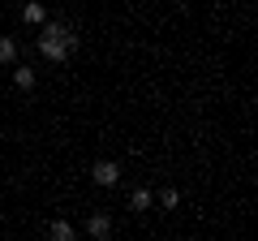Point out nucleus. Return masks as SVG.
<instances>
[{"instance_id": "obj_1", "label": "nucleus", "mask_w": 258, "mask_h": 241, "mask_svg": "<svg viewBox=\"0 0 258 241\" xmlns=\"http://www.w3.org/2000/svg\"><path fill=\"white\" fill-rule=\"evenodd\" d=\"M78 47V35L64 26H43V35H39V52L47 56V61H64V56Z\"/></svg>"}, {"instance_id": "obj_2", "label": "nucleus", "mask_w": 258, "mask_h": 241, "mask_svg": "<svg viewBox=\"0 0 258 241\" xmlns=\"http://www.w3.org/2000/svg\"><path fill=\"white\" fill-rule=\"evenodd\" d=\"M91 176H95V186H116V181H120V168L112 164V159H99V164L91 168Z\"/></svg>"}, {"instance_id": "obj_3", "label": "nucleus", "mask_w": 258, "mask_h": 241, "mask_svg": "<svg viewBox=\"0 0 258 241\" xmlns=\"http://www.w3.org/2000/svg\"><path fill=\"white\" fill-rule=\"evenodd\" d=\"M86 228H91V237H108V232H112V220H108V215H91Z\"/></svg>"}, {"instance_id": "obj_4", "label": "nucleus", "mask_w": 258, "mask_h": 241, "mask_svg": "<svg viewBox=\"0 0 258 241\" xmlns=\"http://www.w3.org/2000/svg\"><path fill=\"white\" fill-rule=\"evenodd\" d=\"M22 18H26L30 26H39V22H43V5H39V0H30L26 9H22Z\"/></svg>"}, {"instance_id": "obj_5", "label": "nucleus", "mask_w": 258, "mask_h": 241, "mask_svg": "<svg viewBox=\"0 0 258 241\" xmlns=\"http://www.w3.org/2000/svg\"><path fill=\"white\" fill-rule=\"evenodd\" d=\"M13 56H18V43L13 39H0V65H13Z\"/></svg>"}, {"instance_id": "obj_6", "label": "nucleus", "mask_w": 258, "mask_h": 241, "mask_svg": "<svg viewBox=\"0 0 258 241\" xmlns=\"http://www.w3.org/2000/svg\"><path fill=\"white\" fill-rule=\"evenodd\" d=\"M129 203H134V211H151V190H134Z\"/></svg>"}, {"instance_id": "obj_7", "label": "nucleus", "mask_w": 258, "mask_h": 241, "mask_svg": "<svg viewBox=\"0 0 258 241\" xmlns=\"http://www.w3.org/2000/svg\"><path fill=\"white\" fill-rule=\"evenodd\" d=\"M13 82H18L22 91H30V86H35V69H18V74H13Z\"/></svg>"}, {"instance_id": "obj_8", "label": "nucleus", "mask_w": 258, "mask_h": 241, "mask_svg": "<svg viewBox=\"0 0 258 241\" xmlns=\"http://www.w3.org/2000/svg\"><path fill=\"white\" fill-rule=\"evenodd\" d=\"M47 232H52L56 241H69V237H74V228H69V224H64V220H56V224H52V228H47Z\"/></svg>"}, {"instance_id": "obj_9", "label": "nucleus", "mask_w": 258, "mask_h": 241, "mask_svg": "<svg viewBox=\"0 0 258 241\" xmlns=\"http://www.w3.org/2000/svg\"><path fill=\"white\" fill-rule=\"evenodd\" d=\"M159 203H164V207H176V203H181V194H176V190H164V198H159Z\"/></svg>"}]
</instances>
